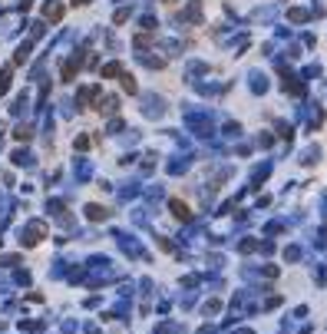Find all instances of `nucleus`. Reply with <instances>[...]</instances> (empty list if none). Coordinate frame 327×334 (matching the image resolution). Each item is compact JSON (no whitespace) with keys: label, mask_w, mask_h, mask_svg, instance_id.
Masks as SVG:
<instances>
[{"label":"nucleus","mask_w":327,"mask_h":334,"mask_svg":"<svg viewBox=\"0 0 327 334\" xmlns=\"http://www.w3.org/2000/svg\"><path fill=\"white\" fill-rule=\"evenodd\" d=\"M172 208H175V215H179V219H189V208H185L182 202H172Z\"/></svg>","instance_id":"f257e3e1"}]
</instances>
